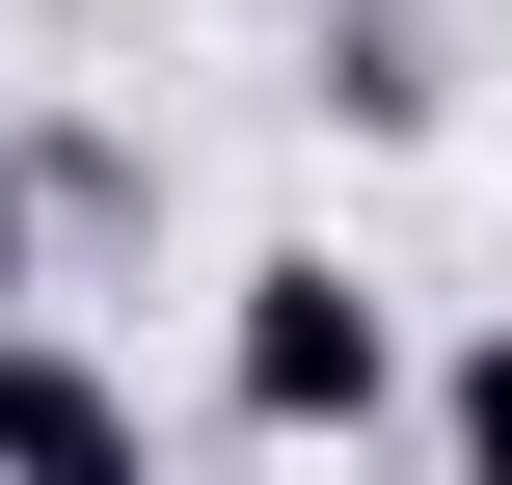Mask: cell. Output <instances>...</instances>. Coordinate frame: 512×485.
Here are the masks:
<instances>
[{
    "mask_svg": "<svg viewBox=\"0 0 512 485\" xmlns=\"http://www.w3.org/2000/svg\"><path fill=\"white\" fill-rule=\"evenodd\" d=\"M216 405H243L270 459H351V432H405V324L351 297V243H270V270L216 297Z\"/></svg>",
    "mask_w": 512,
    "mask_h": 485,
    "instance_id": "6da1fadb",
    "label": "cell"
},
{
    "mask_svg": "<svg viewBox=\"0 0 512 485\" xmlns=\"http://www.w3.org/2000/svg\"><path fill=\"white\" fill-rule=\"evenodd\" d=\"M297 27H324V108H378V135H432V27H405V0H297Z\"/></svg>",
    "mask_w": 512,
    "mask_h": 485,
    "instance_id": "3957f363",
    "label": "cell"
},
{
    "mask_svg": "<svg viewBox=\"0 0 512 485\" xmlns=\"http://www.w3.org/2000/svg\"><path fill=\"white\" fill-rule=\"evenodd\" d=\"M27 243H54V216H27V162H0V324H27Z\"/></svg>",
    "mask_w": 512,
    "mask_h": 485,
    "instance_id": "5b68a950",
    "label": "cell"
},
{
    "mask_svg": "<svg viewBox=\"0 0 512 485\" xmlns=\"http://www.w3.org/2000/svg\"><path fill=\"white\" fill-rule=\"evenodd\" d=\"M0 485H162L135 459V378L54 351V324H0Z\"/></svg>",
    "mask_w": 512,
    "mask_h": 485,
    "instance_id": "7a4b0ae2",
    "label": "cell"
},
{
    "mask_svg": "<svg viewBox=\"0 0 512 485\" xmlns=\"http://www.w3.org/2000/svg\"><path fill=\"white\" fill-rule=\"evenodd\" d=\"M432 485H512V297L459 324V378H432Z\"/></svg>",
    "mask_w": 512,
    "mask_h": 485,
    "instance_id": "277c9868",
    "label": "cell"
}]
</instances>
